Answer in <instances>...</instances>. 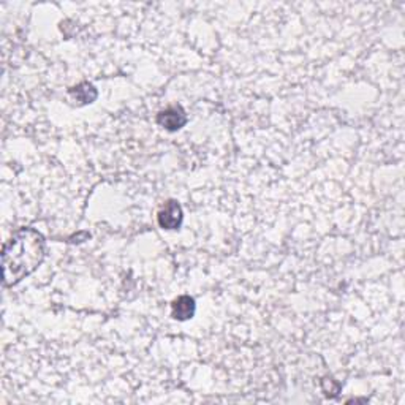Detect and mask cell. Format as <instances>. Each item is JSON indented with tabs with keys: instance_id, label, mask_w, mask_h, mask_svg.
I'll list each match as a JSON object with an SVG mask.
<instances>
[{
	"instance_id": "cell-1",
	"label": "cell",
	"mask_w": 405,
	"mask_h": 405,
	"mask_svg": "<svg viewBox=\"0 0 405 405\" xmlns=\"http://www.w3.org/2000/svg\"><path fill=\"white\" fill-rule=\"evenodd\" d=\"M46 255V240L33 228H20L3 244L2 277L5 286H13L37 271Z\"/></svg>"
},
{
	"instance_id": "cell-2",
	"label": "cell",
	"mask_w": 405,
	"mask_h": 405,
	"mask_svg": "<svg viewBox=\"0 0 405 405\" xmlns=\"http://www.w3.org/2000/svg\"><path fill=\"white\" fill-rule=\"evenodd\" d=\"M182 208L181 204L176 201V199H169V201L165 203L160 211L157 214V220L158 225H160L163 230H179L182 225Z\"/></svg>"
},
{
	"instance_id": "cell-3",
	"label": "cell",
	"mask_w": 405,
	"mask_h": 405,
	"mask_svg": "<svg viewBox=\"0 0 405 405\" xmlns=\"http://www.w3.org/2000/svg\"><path fill=\"white\" fill-rule=\"evenodd\" d=\"M157 124L168 132H178L187 124V114L181 105H174L167 109H162L157 114Z\"/></svg>"
},
{
	"instance_id": "cell-4",
	"label": "cell",
	"mask_w": 405,
	"mask_h": 405,
	"mask_svg": "<svg viewBox=\"0 0 405 405\" xmlns=\"http://www.w3.org/2000/svg\"><path fill=\"white\" fill-rule=\"evenodd\" d=\"M197 310L195 299L189 295H182L179 298H176L171 304V316L174 320L185 321L193 319Z\"/></svg>"
},
{
	"instance_id": "cell-5",
	"label": "cell",
	"mask_w": 405,
	"mask_h": 405,
	"mask_svg": "<svg viewBox=\"0 0 405 405\" xmlns=\"http://www.w3.org/2000/svg\"><path fill=\"white\" fill-rule=\"evenodd\" d=\"M70 95H72L76 102H79L81 105H87V103L95 102L98 92L91 83H81L70 89Z\"/></svg>"
}]
</instances>
